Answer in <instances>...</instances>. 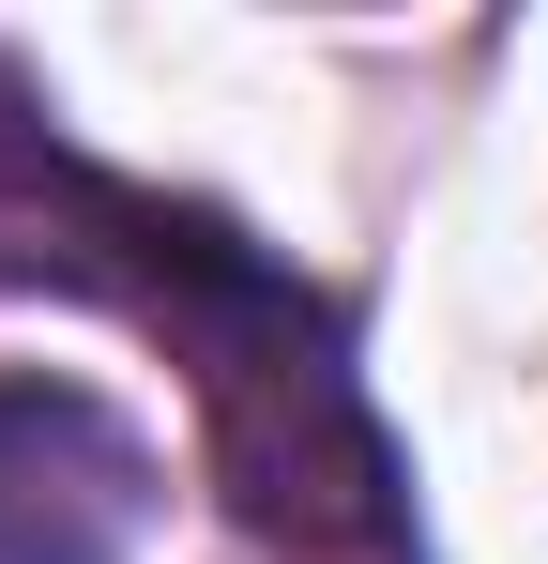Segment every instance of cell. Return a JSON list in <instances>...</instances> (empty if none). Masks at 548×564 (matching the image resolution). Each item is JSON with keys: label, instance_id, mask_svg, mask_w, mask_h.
Segmentation results:
<instances>
[{"label": "cell", "instance_id": "6da1fadb", "mask_svg": "<svg viewBox=\"0 0 548 564\" xmlns=\"http://www.w3.org/2000/svg\"><path fill=\"white\" fill-rule=\"evenodd\" d=\"M153 443L91 381H0V564H138Z\"/></svg>", "mask_w": 548, "mask_h": 564}]
</instances>
